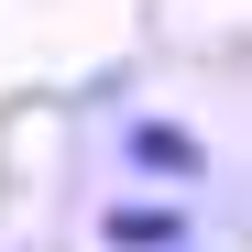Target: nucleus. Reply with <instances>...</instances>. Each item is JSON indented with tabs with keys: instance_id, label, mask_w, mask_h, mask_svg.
<instances>
[{
	"instance_id": "obj_1",
	"label": "nucleus",
	"mask_w": 252,
	"mask_h": 252,
	"mask_svg": "<svg viewBox=\"0 0 252 252\" xmlns=\"http://www.w3.org/2000/svg\"><path fill=\"white\" fill-rule=\"evenodd\" d=\"M121 164L154 176V187H187V176H208V143L176 132V121H121Z\"/></svg>"
},
{
	"instance_id": "obj_2",
	"label": "nucleus",
	"mask_w": 252,
	"mask_h": 252,
	"mask_svg": "<svg viewBox=\"0 0 252 252\" xmlns=\"http://www.w3.org/2000/svg\"><path fill=\"white\" fill-rule=\"evenodd\" d=\"M99 241H110V252H187V208H164V197H110V208H99Z\"/></svg>"
}]
</instances>
